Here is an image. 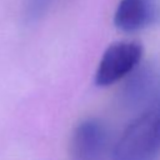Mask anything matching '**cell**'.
I'll return each mask as SVG.
<instances>
[{"instance_id":"4","label":"cell","mask_w":160,"mask_h":160,"mask_svg":"<svg viewBox=\"0 0 160 160\" xmlns=\"http://www.w3.org/2000/svg\"><path fill=\"white\" fill-rule=\"evenodd\" d=\"M158 18L155 0H120L114 12V25L125 32L142 30Z\"/></svg>"},{"instance_id":"3","label":"cell","mask_w":160,"mask_h":160,"mask_svg":"<svg viewBox=\"0 0 160 160\" xmlns=\"http://www.w3.org/2000/svg\"><path fill=\"white\" fill-rule=\"evenodd\" d=\"M106 129L98 119H86L78 124L70 140L72 160H101L105 154Z\"/></svg>"},{"instance_id":"2","label":"cell","mask_w":160,"mask_h":160,"mask_svg":"<svg viewBox=\"0 0 160 160\" xmlns=\"http://www.w3.org/2000/svg\"><path fill=\"white\" fill-rule=\"evenodd\" d=\"M142 58V46L136 41H116L106 48L95 71L98 86H109L129 75Z\"/></svg>"},{"instance_id":"1","label":"cell","mask_w":160,"mask_h":160,"mask_svg":"<svg viewBox=\"0 0 160 160\" xmlns=\"http://www.w3.org/2000/svg\"><path fill=\"white\" fill-rule=\"evenodd\" d=\"M160 152V94L124 130L114 160H155Z\"/></svg>"}]
</instances>
